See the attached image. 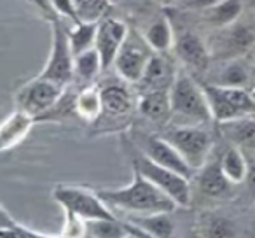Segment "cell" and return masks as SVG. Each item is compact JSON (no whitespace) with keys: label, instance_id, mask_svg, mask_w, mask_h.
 <instances>
[{"label":"cell","instance_id":"obj_1","mask_svg":"<svg viewBox=\"0 0 255 238\" xmlns=\"http://www.w3.org/2000/svg\"><path fill=\"white\" fill-rule=\"evenodd\" d=\"M100 198L112 209H121L136 216H149L157 212H173L177 203L156 184L145 179L138 170L133 168V181L124 188L100 189Z\"/></svg>","mask_w":255,"mask_h":238},{"label":"cell","instance_id":"obj_2","mask_svg":"<svg viewBox=\"0 0 255 238\" xmlns=\"http://www.w3.org/2000/svg\"><path fill=\"white\" fill-rule=\"evenodd\" d=\"M171 98V117L178 119V125L198 126L210 123L213 119L208 98L203 86L189 74H177L170 88Z\"/></svg>","mask_w":255,"mask_h":238},{"label":"cell","instance_id":"obj_3","mask_svg":"<svg viewBox=\"0 0 255 238\" xmlns=\"http://www.w3.org/2000/svg\"><path fill=\"white\" fill-rule=\"evenodd\" d=\"M133 168L138 170L145 179H149L152 184H156L161 191H164L178 207H187L191 203V186L189 179L177 172L170 170L166 167H161L156 161H152L149 156L136 151L131 156Z\"/></svg>","mask_w":255,"mask_h":238},{"label":"cell","instance_id":"obj_4","mask_svg":"<svg viewBox=\"0 0 255 238\" xmlns=\"http://www.w3.org/2000/svg\"><path fill=\"white\" fill-rule=\"evenodd\" d=\"M51 21H53L51 53L39 77L49 79L67 88L74 81V53H72L70 40H68V28H65L61 18L58 16H54Z\"/></svg>","mask_w":255,"mask_h":238},{"label":"cell","instance_id":"obj_5","mask_svg":"<svg viewBox=\"0 0 255 238\" xmlns=\"http://www.w3.org/2000/svg\"><path fill=\"white\" fill-rule=\"evenodd\" d=\"M53 198L65 209L82 221L93 219H117L110 207L100 198L98 193L75 186H58L53 191Z\"/></svg>","mask_w":255,"mask_h":238},{"label":"cell","instance_id":"obj_6","mask_svg":"<svg viewBox=\"0 0 255 238\" xmlns=\"http://www.w3.org/2000/svg\"><path fill=\"white\" fill-rule=\"evenodd\" d=\"M164 139L175 146L192 170L203 168L213 147V139L199 126L177 125L164 133Z\"/></svg>","mask_w":255,"mask_h":238},{"label":"cell","instance_id":"obj_7","mask_svg":"<svg viewBox=\"0 0 255 238\" xmlns=\"http://www.w3.org/2000/svg\"><path fill=\"white\" fill-rule=\"evenodd\" d=\"M255 44V23L248 19H238L227 26L217 30L208 44L210 56L215 60H231L243 56Z\"/></svg>","mask_w":255,"mask_h":238},{"label":"cell","instance_id":"obj_8","mask_svg":"<svg viewBox=\"0 0 255 238\" xmlns=\"http://www.w3.org/2000/svg\"><path fill=\"white\" fill-rule=\"evenodd\" d=\"M65 86H60L56 82L49 81L37 75L35 79L28 81L23 84L21 88L16 91L14 102L16 107L23 112L30 114L39 121V117L49 112L63 96Z\"/></svg>","mask_w":255,"mask_h":238},{"label":"cell","instance_id":"obj_9","mask_svg":"<svg viewBox=\"0 0 255 238\" xmlns=\"http://www.w3.org/2000/svg\"><path fill=\"white\" fill-rule=\"evenodd\" d=\"M150 51L152 49L145 39H142L133 32L128 33L126 40L117 53L116 61H114V67H116L119 77L126 82H131V84H138L147 68V63L152 58Z\"/></svg>","mask_w":255,"mask_h":238},{"label":"cell","instance_id":"obj_10","mask_svg":"<svg viewBox=\"0 0 255 238\" xmlns=\"http://www.w3.org/2000/svg\"><path fill=\"white\" fill-rule=\"evenodd\" d=\"M128 30L126 23L116 18H102L98 21V28H96V39H95V49L98 51L100 58H102V67L107 70L112 67L119 49L123 47L124 40H126Z\"/></svg>","mask_w":255,"mask_h":238},{"label":"cell","instance_id":"obj_11","mask_svg":"<svg viewBox=\"0 0 255 238\" xmlns=\"http://www.w3.org/2000/svg\"><path fill=\"white\" fill-rule=\"evenodd\" d=\"M140 151L145 156H149L152 161H156L157 165L170 168V170L177 172V174L184 175L187 179H191L192 172H194L187 165V161L182 158V154L175 149L173 144L168 142L164 137H156V135L143 137L142 144H140Z\"/></svg>","mask_w":255,"mask_h":238},{"label":"cell","instance_id":"obj_12","mask_svg":"<svg viewBox=\"0 0 255 238\" xmlns=\"http://www.w3.org/2000/svg\"><path fill=\"white\" fill-rule=\"evenodd\" d=\"M173 47L177 51L178 58L196 70H205L210 63V51L208 46L201 40V37L196 35L191 30H182L175 35Z\"/></svg>","mask_w":255,"mask_h":238},{"label":"cell","instance_id":"obj_13","mask_svg":"<svg viewBox=\"0 0 255 238\" xmlns=\"http://www.w3.org/2000/svg\"><path fill=\"white\" fill-rule=\"evenodd\" d=\"M35 121V117L19 109L9 114L4 121L0 123V153L18 147L32 132Z\"/></svg>","mask_w":255,"mask_h":238},{"label":"cell","instance_id":"obj_14","mask_svg":"<svg viewBox=\"0 0 255 238\" xmlns=\"http://www.w3.org/2000/svg\"><path fill=\"white\" fill-rule=\"evenodd\" d=\"M100 89H102V114H100V117L107 116L110 119H119V117H126L133 110V96L128 91L126 86L112 82V84H107Z\"/></svg>","mask_w":255,"mask_h":238},{"label":"cell","instance_id":"obj_15","mask_svg":"<svg viewBox=\"0 0 255 238\" xmlns=\"http://www.w3.org/2000/svg\"><path fill=\"white\" fill-rule=\"evenodd\" d=\"M224 67L217 74V81L213 84L224 86V88H243L247 89L248 86H254L255 77V67H252L243 56L231 58L224 60Z\"/></svg>","mask_w":255,"mask_h":238},{"label":"cell","instance_id":"obj_16","mask_svg":"<svg viewBox=\"0 0 255 238\" xmlns=\"http://www.w3.org/2000/svg\"><path fill=\"white\" fill-rule=\"evenodd\" d=\"M175 81V75L171 74V68L168 61L159 54H152V58L147 63L142 79L138 81L140 91H156V89H170Z\"/></svg>","mask_w":255,"mask_h":238},{"label":"cell","instance_id":"obj_17","mask_svg":"<svg viewBox=\"0 0 255 238\" xmlns=\"http://www.w3.org/2000/svg\"><path fill=\"white\" fill-rule=\"evenodd\" d=\"M138 110L142 116L154 123H166L171 119V98L170 89H156V91L142 93L138 100Z\"/></svg>","mask_w":255,"mask_h":238},{"label":"cell","instance_id":"obj_18","mask_svg":"<svg viewBox=\"0 0 255 238\" xmlns=\"http://www.w3.org/2000/svg\"><path fill=\"white\" fill-rule=\"evenodd\" d=\"M199 189L203 195L210 196V198H222L231 191V184L233 182L226 177L220 167V160L213 161V163H205L199 174Z\"/></svg>","mask_w":255,"mask_h":238},{"label":"cell","instance_id":"obj_19","mask_svg":"<svg viewBox=\"0 0 255 238\" xmlns=\"http://www.w3.org/2000/svg\"><path fill=\"white\" fill-rule=\"evenodd\" d=\"M173 212H157L149 216H135L129 223L143 230L154 238H175V221L171 217Z\"/></svg>","mask_w":255,"mask_h":238},{"label":"cell","instance_id":"obj_20","mask_svg":"<svg viewBox=\"0 0 255 238\" xmlns=\"http://www.w3.org/2000/svg\"><path fill=\"white\" fill-rule=\"evenodd\" d=\"M75 112L86 121L95 123L102 114V89L89 84L79 91V95H75Z\"/></svg>","mask_w":255,"mask_h":238},{"label":"cell","instance_id":"obj_21","mask_svg":"<svg viewBox=\"0 0 255 238\" xmlns=\"http://www.w3.org/2000/svg\"><path fill=\"white\" fill-rule=\"evenodd\" d=\"M243 11V2L241 0H220L219 4L212 5L205 11V19L210 25L222 28L231 23L238 21Z\"/></svg>","mask_w":255,"mask_h":238},{"label":"cell","instance_id":"obj_22","mask_svg":"<svg viewBox=\"0 0 255 238\" xmlns=\"http://www.w3.org/2000/svg\"><path fill=\"white\" fill-rule=\"evenodd\" d=\"M96 28H98V21H81L68 28V40H70L74 56L95 47Z\"/></svg>","mask_w":255,"mask_h":238},{"label":"cell","instance_id":"obj_23","mask_svg":"<svg viewBox=\"0 0 255 238\" xmlns=\"http://www.w3.org/2000/svg\"><path fill=\"white\" fill-rule=\"evenodd\" d=\"M143 39L147 40L150 49L156 51V53H164V51H168L173 46V40H175V33L170 25V19L159 18L157 21H154L152 25L147 28Z\"/></svg>","mask_w":255,"mask_h":238},{"label":"cell","instance_id":"obj_24","mask_svg":"<svg viewBox=\"0 0 255 238\" xmlns=\"http://www.w3.org/2000/svg\"><path fill=\"white\" fill-rule=\"evenodd\" d=\"M100 72H103L102 58H100L98 51L95 47L74 56V79L89 82L96 79Z\"/></svg>","mask_w":255,"mask_h":238},{"label":"cell","instance_id":"obj_25","mask_svg":"<svg viewBox=\"0 0 255 238\" xmlns=\"http://www.w3.org/2000/svg\"><path fill=\"white\" fill-rule=\"evenodd\" d=\"M220 167L226 177L229 179L233 184H240L247 179L248 163L245 160L243 153L238 147H229L220 158Z\"/></svg>","mask_w":255,"mask_h":238},{"label":"cell","instance_id":"obj_26","mask_svg":"<svg viewBox=\"0 0 255 238\" xmlns=\"http://www.w3.org/2000/svg\"><path fill=\"white\" fill-rule=\"evenodd\" d=\"M203 238H236V226L231 219L215 214H208L199 226Z\"/></svg>","mask_w":255,"mask_h":238},{"label":"cell","instance_id":"obj_27","mask_svg":"<svg viewBox=\"0 0 255 238\" xmlns=\"http://www.w3.org/2000/svg\"><path fill=\"white\" fill-rule=\"evenodd\" d=\"M86 230L93 238H124L129 231L119 219H93L86 221Z\"/></svg>","mask_w":255,"mask_h":238},{"label":"cell","instance_id":"obj_28","mask_svg":"<svg viewBox=\"0 0 255 238\" xmlns=\"http://www.w3.org/2000/svg\"><path fill=\"white\" fill-rule=\"evenodd\" d=\"M81 21H100L109 7V0H74Z\"/></svg>","mask_w":255,"mask_h":238},{"label":"cell","instance_id":"obj_29","mask_svg":"<svg viewBox=\"0 0 255 238\" xmlns=\"http://www.w3.org/2000/svg\"><path fill=\"white\" fill-rule=\"evenodd\" d=\"M0 238H32L28 233V230L19 224L9 228H0Z\"/></svg>","mask_w":255,"mask_h":238},{"label":"cell","instance_id":"obj_30","mask_svg":"<svg viewBox=\"0 0 255 238\" xmlns=\"http://www.w3.org/2000/svg\"><path fill=\"white\" fill-rule=\"evenodd\" d=\"M220 0H180V4L184 5V7L187 9H201V11H206V9H210L212 5L219 4Z\"/></svg>","mask_w":255,"mask_h":238},{"label":"cell","instance_id":"obj_31","mask_svg":"<svg viewBox=\"0 0 255 238\" xmlns=\"http://www.w3.org/2000/svg\"><path fill=\"white\" fill-rule=\"evenodd\" d=\"M14 219L7 214V210L4 207H0V228H9V226H14Z\"/></svg>","mask_w":255,"mask_h":238},{"label":"cell","instance_id":"obj_32","mask_svg":"<svg viewBox=\"0 0 255 238\" xmlns=\"http://www.w3.org/2000/svg\"><path fill=\"white\" fill-rule=\"evenodd\" d=\"M245 182H247L248 189H250L252 193H255V165H248V172H247Z\"/></svg>","mask_w":255,"mask_h":238},{"label":"cell","instance_id":"obj_33","mask_svg":"<svg viewBox=\"0 0 255 238\" xmlns=\"http://www.w3.org/2000/svg\"><path fill=\"white\" fill-rule=\"evenodd\" d=\"M30 237L32 238H61V237H51V235H44V233H35V231L28 230Z\"/></svg>","mask_w":255,"mask_h":238},{"label":"cell","instance_id":"obj_34","mask_svg":"<svg viewBox=\"0 0 255 238\" xmlns=\"http://www.w3.org/2000/svg\"><path fill=\"white\" fill-rule=\"evenodd\" d=\"M247 147H248V149H254L255 151V133H254V137L250 139V142L247 144Z\"/></svg>","mask_w":255,"mask_h":238},{"label":"cell","instance_id":"obj_35","mask_svg":"<svg viewBox=\"0 0 255 238\" xmlns=\"http://www.w3.org/2000/svg\"><path fill=\"white\" fill-rule=\"evenodd\" d=\"M124 238H138V237H136L135 233H128V235H126V237H124Z\"/></svg>","mask_w":255,"mask_h":238}]
</instances>
